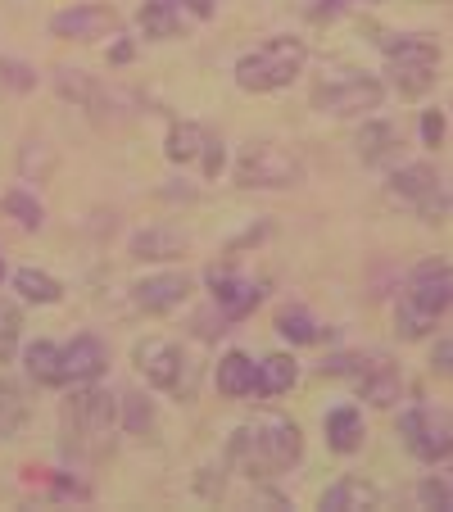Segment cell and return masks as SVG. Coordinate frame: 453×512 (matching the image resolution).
I'll return each instance as SVG.
<instances>
[{
    "label": "cell",
    "mask_w": 453,
    "mask_h": 512,
    "mask_svg": "<svg viewBox=\"0 0 453 512\" xmlns=\"http://www.w3.org/2000/svg\"><path fill=\"white\" fill-rule=\"evenodd\" d=\"M19 331H23V313L14 304L0 300V363H10L19 349Z\"/></svg>",
    "instance_id": "obj_31"
},
{
    "label": "cell",
    "mask_w": 453,
    "mask_h": 512,
    "mask_svg": "<svg viewBox=\"0 0 453 512\" xmlns=\"http://www.w3.org/2000/svg\"><path fill=\"white\" fill-rule=\"evenodd\" d=\"M213 150V136L204 132L200 123H173L168 127V141H164V155L173 164H195V159H209Z\"/></svg>",
    "instance_id": "obj_21"
},
{
    "label": "cell",
    "mask_w": 453,
    "mask_h": 512,
    "mask_svg": "<svg viewBox=\"0 0 453 512\" xmlns=\"http://www.w3.org/2000/svg\"><path fill=\"white\" fill-rule=\"evenodd\" d=\"M399 435H404L408 454L417 463H444L453 454V413L431 404H417L399 417Z\"/></svg>",
    "instance_id": "obj_9"
},
{
    "label": "cell",
    "mask_w": 453,
    "mask_h": 512,
    "mask_svg": "<svg viewBox=\"0 0 453 512\" xmlns=\"http://www.w3.org/2000/svg\"><path fill=\"white\" fill-rule=\"evenodd\" d=\"M186 232L182 227H168V223H155V227H141V232L132 236V259L141 263H168V259H182L186 254Z\"/></svg>",
    "instance_id": "obj_17"
},
{
    "label": "cell",
    "mask_w": 453,
    "mask_h": 512,
    "mask_svg": "<svg viewBox=\"0 0 453 512\" xmlns=\"http://www.w3.org/2000/svg\"><path fill=\"white\" fill-rule=\"evenodd\" d=\"M186 300H191V277H182V272H155V277H141L132 286V304L141 313H168Z\"/></svg>",
    "instance_id": "obj_16"
},
{
    "label": "cell",
    "mask_w": 453,
    "mask_h": 512,
    "mask_svg": "<svg viewBox=\"0 0 453 512\" xmlns=\"http://www.w3.org/2000/svg\"><path fill=\"white\" fill-rule=\"evenodd\" d=\"M327 377H349L358 390V399H367L372 408H390L404 399V377H399L390 354H331Z\"/></svg>",
    "instance_id": "obj_5"
},
{
    "label": "cell",
    "mask_w": 453,
    "mask_h": 512,
    "mask_svg": "<svg viewBox=\"0 0 453 512\" xmlns=\"http://www.w3.org/2000/svg\"><path fill=\"white\" fill-rule=\"evenodd\" d=\"M109 368V349L100 345V336H73L59 354V377L64 386H87V381H100Z\"/></svg>",
    "instance_id": "obj_15"
},
{
    "label": "cell",
    "mask_w": 453,
    "mask_h": 512,
    "mask_svg": "<svg viewBox=\"0 0 453 512\" xmlns=\"http://www.w3.org/2000/svg\"><path fill=\"white\" fill-rule=\"evenodd\" d=\"M32 408H28V395L14 377H0V440H14V435L28 426Z\"/></svg>",
    "instance_id": "obj_23"
},
{
    "label": "cell",
    "mask_w": 453,
    "mask_h": 512,
    "mask_svg": "<svg viewBox=\"0 0 453 512\" xmlns=\"http://www.w3.org/2000/svg\"><path fill=\"white\" fill-rule=\"evenodd\" d=\"M309 64V46L299 37H272L263 46H254L250 55L236 59V87L250 91V96H263V91H281L304 73Z\"/></svg>",
    "instance_id": "obj_3"
},
{
    "label": "cell",
    "mask_w": 453,
    "mask_h": 512,
    "mask_svg": "<svg viewBox=\"0 0 453 512\" xmlns=\"http://www.w3.org/2000/svg\"><path fill=\"white\" fill-rule=\"evenodd\" d=\"M118 28H123L118 10H109V5H100V0L68 5V10H59L55 19H50V32L64 37V41H100V37H114Z\"/></svg>",
    "instance_id": "obj_14"
},
{
    "label": "cell",
    "mask_w": 453,
    "mask_h": 512,
    "mask_svg": "<svg viewBox=\"0 0 453 512\" xmlns=\"http://www.w3.org/2000/svg\"><path fill=\"white\" fill-rule=\"evenodd\" d=\"M299 458H304V435L286 413H259L254 422L236 426L227 440V463L254 481H272V476L290 472Z\"/></svg>",
    "instance_id": "obj_1"
},
{
    "label": "cell",
    "mask_w": 453,
    "mask_h": 512,
    "mask_svg": "<svg viewBox=\"0 0 453 512\" xmlns=\"http://www.w3.org/2000/svg\"><path fill=\"white\" fill-rule=\"evenodd\" d=\"M132 363L145 381L164 395H186V354L168 336H141L132 345Z\"/></svg>",
    "instance_id": "obj_10"
},
{
    "label": "cell",
    "mask_w": 453,
    "mask_h": 512,
    "mask_svg": "<svg viewBox=\"0 0 453 512\" xmlns=\"http://www.w3.org/2000/svg\"><path fill=\"white\" fill-rule=\"evenodd\" d=\"M376 503H381V494H376V485L363 481V476H340L336 485H327V490L318 494L322 512H363V508H376Z\"/></svg>",
    "instance_id": "obj_19"
},
{
    "label": "cell",
    "mask_w": 453,
    "mask_h": 512,
    "mask_svg": "<svg viewBox=\"0 0 453 512\" xmlns=\"http://www.w3.org/2000/svg\"><path fill=\"white\" fill-rule=\"evenodd\" d=\"M422 136H426V145H440V136H444V118H440V114H426V118H422Z\"/></svg>",
    "instance_id": "obj_35"
},
{
    "label": "cell",
    "mask_w": 453,
    "mask_h": 512,
    "mask_svg": "<svg viewBox=\"0 0 453 512\" xmlns=\"http://www.w3.org/2000/svg\"><path fill=\"white\" fill-rule=\"evenodd\" d=\"M0 87L5 91H32L37 87V73H32L28 64H23V59H0Z\"/></svg>",
    "instance_id": "obj_32"
},
{
    "label": "cell",
    "mask_w": 453,
    "mask_h": 512,
    "mask_svg": "<svg viewBox=\"0 0 453 512\" xmlns=\"http://www.w3.org/2000/svg\"><path fill=\"white\" fill-rule=\"evenodd\" d=\"M114 426H118V395L114 390H100L96 381H87V386H78L64 399V440L73 449L100 445Z\"/></svg>",
    "instance_id": "obj_7"
},
{
    "label": "cell",
    "mask_w": 453,
    "mask_h": 512,
    "mask_svg": "<svg viewBox=\"0 0 453 512\" xmlns=\"http://www.w3.org/2000/svg\"><path fill=\"white\" fill-rule=\"evenodd\" d=\"M118 422H123L127 435H150V431H155V413H150V399L136 395V390H127V395L118 399Z\"/></svg>",
    "instance_id": "obj_29"
},
{
    "label": "cell",
    "mask_w": 453,
    "mask_h": 512,
    "mask_svg": "<svg viewBox=\"0 0 453 512\" xmlns=\"http://www.w3.org/2000/svg\"><path fill=\"white\" fill-rule=\"evenodd\" d=\"M386 78L399 96L417 100L435 87V73H440V46L422 32H404V37H386Z\"/></svg>",
    "instance_id": "obj_4"
},
{
    "label": "cell",
    "mask_w": 453,
    "mask_h": 512,
    "mask_svg": "<svg viewBox=\"0 0 453 512\" xmlns=\"http://www.w3.org/2000/svg\"><path fill=\"white\" fill-rule=\"evenodd\" d=\"M417 499H422L426 508H444V512H453V463H444V472L426 476V481L417 485Z\"/></svg>",
    "instance_id": "obj_30"
},
{
    "label": "cell",
    "mask_w": 453,
    "mask_h": 512,
    "mask_svg": "<svg viewBox=\"0 0 453 512\" xmlns=\"http://www.w3.org/2000/svg\"><path fill=\"white\" fill-rule=\"evenodd\" d=\"M381 100H386L381 78H372L363 68H340V73H331L313 87V109L327 118H363L372 109H381Z\"/></svg>",
    "instance_id": "obj_6"
},
{
    "label": "cell",
    "mask_w": 453,
    "mask_h": 512,
    "mask_svg": "<svg viewBox=\"0 0 453 512\" xmlns=\"http://www.w3.org/2000/svg\"><path fill=\"white\" fill-rule=\"evenodd\" d=\"M295 377H299V363L295 358H286V354H268L259 363V395H286L290 386H295Z\"/></svg>",
    "instance_id": "obj_26"
},
{
    "label": "cell",
    "mask_w": 453,
    "mask_h": 512,
    "mask_svg": "<svg viewBox=\"0 0 453 512\" xmlns=\"http://www.w3.org/2000/svg\"><path fill=\"white\" fill-rule=\"evenodd\" d=\"M204 286L213 290V304H218V313L227 322H241L245 313H254L263 304V295H268V281L250 277V272L232 268V263H213V268L204 272Z\"/></svg>",
    "instance_id": "obj_11"
},
{
    "label": "cell",
    "mask_w": 453,
    "mask_h": 512,
    "mask_svg": "<svg viewBox=\"0 0 453 512\" xmlns=\"http://www.w3.org/2000/svg\"><path fill=\"white\" fill-rule=\"evenodd\" d=\"M59 354H64V345H55V340H32V345L23 349V368H28V377L37 381V386H64V377H59Z\"/></svg>",
    "instance_id": "obj_24"
},
{
    "label": "cell",
    "mask_w": 453,
    "mask_h": 512,
    "mask_svg": "<svg viewBox=\"0 0 453 512\" xmlns=\"http://www.w3.org/2000/svg\"><path fill=\"white\" fill-rule=\"evenodd\" d=\"M453 309V268L444 259H426L413 268L404 295L395 304V336L422 340L435 331V322Z\"/></svg>",
    "instance_id": "obj_2"
},
{
    "label": "cell",
    "mask_w": 453,
    "mask_h": 512,
    "mask_svg": "<svg viewBox=\"0 0 453 512\" xmlns=\"http://www.w3.org/2000/svg\"><path fill=\"white\" fill-rule=\"evenodd\" d=\"M55 91L68 100V105H78V109H87L96 123H114L118 118V100H114V91L105 87V82H96L91 73H82V68H55Z\"/></svg>",
    "instance_id": "obj_13"
},
{
    "label": "cell",
    "mask_w": 453,
    "mask_h": 512,
    "mask_svg": "<svg viewBox=\"0 0 453 512\" xmlns=\"http://www.w3.org/2000/svg\"><path fill=\"white\" fill-rule=\"evenodd\" d=\"M354 150H358V159H363L367 168L390 164V159L399 155V127H395V123H386V118H372V123L358 127Z\"/></svg>",
    "instance_id": "obj_18"
},
{
    "label": "cell",
    "mask_w": 453,
    "mask_h": 512,
    "mask_svg": "<svg viewBox=\"0 0 453 512\" xmlns=\"http://www.w3.org/2000/svg\"><path fill=\"white\" fill-rule=\"evenodd\" d=\"M349 5H354V0H313L309 5V19H331V14H340V10H349Z\"/></svg>",
    "instance_id": "obj_34"
},
{
    "label": "cell",
    "mask_w": 453,
    "mask_h": 512,
    "mask_svg": "<svg viewBox=\"0 0 453 512\" xmlns=\"http://www.w3.org/2000/svg\"><path fill=\"white\" fill-rule=\"evenodd\" d=\"M14 290H19L23 300H32V304H59V300H64V286H59L55 277H46L41 268L14 272Z\"/></svg>",
    "instance_id": "obj_27"
},
{
    "label": "cell",
    "mask_w": 453,
    "mask_h": 512,
    "mask_svg": "<svg viewBox=\"0 0 453 512\" xmlns=\"http://www.w3.org/2000/svg\"><path fill=\"white\" fill-rule=\"evenodd\" d=\"M204 19H213V0H141L136 10V23L150 41H173Z\"/></svg>",
    "instance_id": "obj_12"
},
{
    "label": "cell",
    "mask_w": 453,
    "mask_h": 512,
    "mask_svg": "<svg viewBox=\"0 0 453 512\" xmlns=\"http://www.w3.org/2000/svg\"><path fill=\"white\" fill-rule=\"evenodd\" d=\"M0 281H5V263H0Z\"/></svg>",
    "instance_id": "obj_36"
},
{
    "label": "cell",
    "mask_w": 453,
    "mask_h": 512,
    "mask_svg": "<svg viewBox=\"0 0 453 512\" xmlns=\"http://www.w3.org/2000/svg\"><path fill=\"white\" fill-rule=\"evenodd\" d=\"M236 182L245 191H290L304 182V164L277 141H250L236 155Z\"/></svg>",
    "instance_id": "obj_8"
},
{
    "label": "cell",
    "mask_w": 453,
    "mask_h": 512,
    "mask_svg": "<svg viewBox=\"0 0 453 512\" xmlns=\"http://www.w3.org/2000/svg\"><path fill=\"white\" fill-rule=\"evenodd\" d=\"M431 368L440 372V377H453V331L440 340V345H435V354H431Z\"/></svg>",
    "instance_id": "obj_33"
},
{
    "label": "cell",
    "mask_w": 453,
    "mask_h": 512,
    "mask_svg": "<svg viewBox=\"0 0 453 512\" xmlns=\"http://www.w3.org/2000/svg\"><path fill=\"white\" fill-rule=\"evenodd\" d=\"M363 413L358 408H349V404H340V408H331L327 413V445L336 449V454H358L363 449Z\"/></svg>",
    "instance_id": "obj_22"
},
{
    "label": "cell",
    "mask_w": 453,
    "mask_h": 512,
    "mask_svg": "<svg viewBox=\"0 0 453 512\" xmlns=\"http://www.w3.org/2000/svg\"><path fill=\"white\" fill-rule=\"evenodd\" d=\"M218 390L227 399L259 395V363H254L250 354H241V349H227L222 363H218Z\"/></svg>",
    "instance_id": "obj_20"
},
{
    "label": "cell",
    "mask_w": 453,
    "mask_h": 512,
    "mask_svg": "<svg viewBox=\"0 0 453 512\" xmlns=\"http://www.w3.org/2000/svg\"><path fill=\"white\" fill-rule=\"evenodd\" d=\"M277 331L290 345H318V340H327V327H322L304 304H286V309L277 313Z\"/></svg>",
    "instance_id": "obj_25"
},
{
    "label": "cell",
    "mask_w": 453,
    "mask_h": 512,
    "mask_svg": "<svg viewBox=\"0 0 453 512\" xmlns=\"http://www.w3.org/2000/svg\"><path fill=\"white\" fill-rule=\"evenodd\" d=\"M5 213H10L23 232H41V223H46V209H41V200L32 191H23V186H14V191L5 195Z\"/></svg>",
    "instance_id": "obj_28"
}]
</instances>
